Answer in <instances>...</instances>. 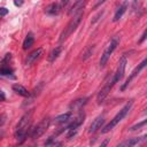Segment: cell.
Here are the masks:
<instances>
[{"mask_svg": "<svg viewBox=\"0 0 147 147\" xmlns=\"http://www.w3.org/2000/svg\"><path fill=\"white\" fill-rule=\"evenodd\" d=\"M84 117H85V115H84V114H79V116H78V117H76L71 123H69V124H68V126L65 127V130H77V127H78V126H80V124L83 123Z\"/></svg>", "mask_w": 147, "mask_h": 147, "instance_id": "16", "label": "cell"}, {"mask_svg": "<svg viewBox=\"0 0 147 147\" xmlns=\"http://www.w3.org/2000/svg\"><path fill=\"white\" fill-rule=\"evenodd\" d=\"M127 6H129V2L127 1H124V2H122L119 6H118V8L116 9V13H115V15H114V18H113V21L114 22H117L122 16H123V14L126 11V9H127Z\"/></svg>", "mask_w": 147, "mask_h": 147, "instance_id": "15", "label": "cell"}, {"mask_svg": "<svg viewBox=\"0 0 147 147\" xmlns=\"http://www.w3.org/2000/svg\"><path fill=\"white\" fill-rule=\"evenodd\" d=\"M61 51H62V47H61V46H57V47L53 48V49L51 51V53L48 54L47 60H48L49 62H54V61L59 57V55L61 54Z\"/></svg>", "mask_w": 147, "mask_h": 147, "instance_id": "20", "label": "cell"}, {"mask_svg": "<svg viewBox=\"0 0 147 147\" xmlns=\"http://www.w3.org/2000/svg\"><path fill=\"white\" fill-rule=\"evenodd\" d=\"M10 59H11V54H10V53H7V54L5 55V57L1 60V64H2V67L5 65V63H7L8 61H10Z\"/></svg>", "mask_w": 147, "mask_h": 147, "instance_id": "25", "label": "cell"}, {"mask_svg": "<svg viewBox=\"0 0 147 147\" xmlns=\"http://www.w3.org/2000/svg\"><path fill=\"white\" fill-rule=\"evenodd\" d=\"M41 54H42V48H41V47L34 49L33 52H31V53L28 55V57H26V65H31L33 62H36V61L40 57Z\"/></svg>", "mask_w": 147, "mask_h": 147, "instance_id": "14", "label": "cell"}, {"mask_svg": "<svg viewBox=\"0 0 147 147\" xmlns=\"http://www.w3.org/2000/svg\"><path fill=\"white\" fill-rule=\"evenodd\" d=\"M10 74H13V69H10L9 67H1V68H0V75H2V76H8V75H10Z\"/></svg>", "mask_w": 147, "mask_h": 147, "instance_id": "23", "label": "cell"}, {"mask_svg": "<svg viewBox=\"0 0 147 147\" xmlns=\"http://www.w3.org/2000/svg\"><path fill=\"white\" fill-rule=\"evenodd\" d=\"M146 36H147V31L145 30V31H144V33H142V36H141V38H140V40H139V44H141V42L146 39Z\"/></svg>", "mask_w": 147, "mask_h": 147, "instance_id": "29", "label": "cell"}, {"mask_svg": "<svg viewBox=\"0 0 147 147\" xmlns=\"http://www.w3.org/2000/svg\"><path fill=\"white\" fill-rule=\"evenodd\" d=\"M13 90H14V92H16L18 95H21V96H24V98H28L29 95H30V92L23 86V85H21V84H14L13 85Z\"/></svg>", "mask_w": 147, "mask_h": 147, "instance_id": "17", "label": "cell"}, {"mask_svg": "<svg viewBox=\"0 0 147 147\" xmlns=\"http://www.w3.org/2000/svg\"><path fill=\"white\" fill-rule=\"evenodd\" d=\"M131 107H132V101L127 102V103H126V105H125V106H124V107H123V108L115 115V117H114V118H113V119H111V121H110V122L102 129L101 132H102V133H107V132H109L113 127H115V126H116V125H117V124H118V123H119V122L127 115V113H129V110L131 109Z\"/></svg>", "mask_w": 147, "mask_h": 147, "instance_id": "3", "label": "cell"}, {"mask_svg": "<svg viewBox=\"0 0 147 147\" xmlns=\"http://www.w3.org/2000/svg\"><path fill=\"white\" fill-rule=\"evenodd\" d=\"M86 102H87V98H79V99H77V100H75V101H72L71 102V105H70V109L72 110H76V109H80L84 105H86Z\"/></svg>", "mask_w": 147, "mask_h": 147, "instance_id": "19", "label": "cell"}, {"mask_svg": "<svg viewBox=\"0 0 147 147\" xmlns=\"http://www.w3.org/2000/svg\"><path fill=\"white\" fill-rule=\"evenodd\" d=\"M71 115H72V111H71V110L68 111V113H64V114H62V115H59V116H56V117L54 118V123H56V124L67 123V122L70 119Z\"/></svg>", "mask_w": 147, "mask_h": 147, "instance_id": "18", "label": "cell"}, {"mask_svg": "<svg viewBox=\"0 0 147 147\" xmlns=\"http://www.w3.org/2000/svg\"><path fill=\"white\" fill-rule=\"evenodd\" d=\"M147 138V136H142V137H134V138H129L124 141H122L121 144L117 145V147H133L137 144H139L140 141H144Z\"/></svg>", "mask_w": 147, "mask_h": 147, "instance_id": "10", "label": "cell"}, {"mask_svg": "<svg viewBox=\"0 0 147 147\" xmlns=\"http://www.w3.org/2000/svg\"><path fill=\"white\" fill-rule=\"evenodd\" d=\"M83 10L82 11H79L78 14H76L71 20H70V22L68 23V25L64 28V30L62 31V33L60 34V38H59V42H63L64 40H67V38L77 29V26L79 25V23H80V21H82V18H83Z\"/></svg>", "mask_w": 147, "mask_h": 147, "instance_id": "2", "label": "cell"}, {"mask_svg": "<svg viewBox=\"0 0 147 147\" xmlns=\"http://www.w3.org/2000/svg\"><path fill=\"white\" fill-rule=\"evenodd\" d=\"M85 5H86V1H76V2H74V5L68 10V15L69 16H72V15L75 16L76 14H78L79 11L83 10V8H84Z\"/></svg>", "mask_w": 147, "mask_h": 147, "instance_id": "11", "label": "cell"}, {"mask_svg": "<svg viewBox=\"0 0 147 147\" xmlns=\"http://www.w3.org/2000/svg\"><path fill=\"white\" fill-rule=\"evenodd\" d=\"M14 5H15V6H22V5H23V1H17V0H15V1H14Z\"/></svg>", "mask_w": 147, "mask_h": 147, "instance_id": "33", "label": "cell"}, {"mask_svg": "<svg viewBox=\"0 0 147 147\" xmlns=\"http://www.w3.org/2000/svg\"><path fill=\"white\" fill-rule=\"evenodd\" d=\"M102 14H103V11H100V13H99L96 16H94V18L92 20V24H94V23H95V22L99 20V17H101V16H102Z\"/></svg>", "mask_w": 147, "mask_h": 147, "instance_id": "28", "label": "cell"}, {"mask_svg": "<svg viewBox=\"0 0 147 147\" xmlns=\"http://www.w3.org/2000/svg\"><path fill=\"white\" fill-rule=\"evenodd\" d=\"M108 142H109V139H106V140H103V141L101 142V145H100L99 147H107V146H108Z\"/></svg>", "mask_w": 147, "mask_h": 147, "instance_id": "31", "label": "cell"}, {"mask_svg": "<svg viewBox=\"0 0 147 147\" xmlns=\"http://www.w3.org/2000/svg\"><path fill=\"white\" fill-rule=\"evenodd\" d=\"M103 122H105L103 116H101V115L98 116V117L91 123V125H90V127H88V133H94L95 131H98L99 129H101Z\"/></svg>", "mask_w": 147, "mask_h": 147, "instance_id": "13", "label": "cell"}, {"mask_svg": "<svg viewBox=\"0 0 147 147\" xmlns=\"http://www.w3.org/2000/svg\"><path fill=\"white\" fill-rule=\"evenodd\" d=\"M146 123H147V121H146V119H144L142 122H140V123H138V124H136V125L131 126V127H130V131H137V130H139L140 127H142Z\"/></svg>", "mask_w": 147, "mask_h": 147, "instance_id": "24", "label": "cell"}, {"mask_svg": "<svg viewBox=\"0 0 147 147\" xmlns=\"http://www.w3.org/2000/svg\"><path fill=\"white\" fill-rule=\"evenodd\" d=\"M76 132H77V130H69V133H68V138H71L72 136H75L76 134Z\"/></svg>", "mask_w": 147, "mask_h": 147, "instance_id": "30", "label": "cell"}, {"mask_svg": "<svg viewBox=\"0 0 147 147\" xmlns=\"http://www.w3.org/2000/svg\"><path fill=\"white\" fill-rule=\"evenodd\" d=\"M30 147H34V146H30Z\"/></svg>", "mask_w": 147, "mask_h": 147, "instance_id": "35", "label": "cell"}, {"mask_svg": "<svg viewBox=\"0 0 147 147\" xmlns=\"http://www.w3.org/2000/svg\"><path fill=\"white\" fill-rule=\"evenodd\" d=\"M1 137H2V133H1V132H0V139H1Z\"/></svg>", "mask_w": 147, "mask_h": 147, "instance_id": "34", "label": "cell"}, {"mask_svg": "<svg viewBox=\"0 0 147 147\" xmlns=\"http://www.w3.org/2000/svg\"><path fill=\"white\" fill-rule=\"evenodd\" d=\"M8 14V9L5 7H0V16H5Z\"/></svg>", "mask_w": 147, "mask_h": 147, "instance_id": "27", "label": "cell"}, {"mask_svg": "<svg viewBox=\"0 0 147 147\" xmlns=\"http://www.w3.org/2000/svg\"><path fill=\"white\" fill-rule=\"evenodd\" d=\"M6 96H5V93L2 91H0V101H5Z\"/></svg>", "mask_w": 147, "mask_h": 147, "instance_id": "32", "label": "cell"}, {"mask_svg": "<svg viewBox=\"0 0 147 147\" xmlns=\"http://www.w3.org/2000/svg\"><path fill=\"white\" fill-rule=\"evenodd\" d=\"M68 3V1H60V2H52L45 8V13L48 15H57L61 9Z\"/></svg>", "mask_w": 147, "mask_h": 147, "instance_id": "7", "label": "cell"}, {"mask_svg": "<svg viewBox=\"0 0 147 147\" xmlns=\"http://www.w3.org/2000/svg\"><path fill=\"white\" fill-rule=\"evenodd\" d=\"M49 124H51V119H49L48 117L41 119V121H40L33 129H31V138L36 139V138L41 137V136L46 132V130L48 129Z\"/></svg>", "mask_w": 147, "mask_h": 147, "instance_id": "5", "label": "cell"}, {"mask_svg": "<svg viewBox=\"0 0 147 147\" xmlns=\"http://www.w3.org/2000/svg\"><path fill=\"white\" fill-rule=\"evenodd\" d=\"M32 115H33V109L28 110L18 121L17 125H16V130H15V138L20 140V142H22L28 133L29 126L31 124V119H32Z\"/></svg>", "mask_w": 147, "mask_h": 147, "instance_id": "1", "label": "cell"}, {"mask_svg": "<svg viewBox=\"0 0 147 147\" xmlns=\"http://www.w3.org/2000/svg\"><path fill=\"white\" fill-rule=\"evenodd\" d=\"M125 67H126V57H125V56H123V57L119 60V62H118V67H117V70H116L115 75L113 76L116 83H117V82H119V80L122 79V77L124 76Z\"/></svg>", "mask_w": 147, "mask_h": 147, "instance_id": "9", "label": "cell"}, {"mask_svg": "<svg viewBox=\"0 0 147 147\" xmlns=\"http://www.w3.org/2000/svg\"><path fill=\"white\" fill-rule=\"evenodd\" d=\"M146 63H147V60L145 59V60H142V62H141V63H139V64H138V67H136V68L133 69V71H132V72H131V75L127 77V79L125 80V83L121 86V91H124V90L129 86V84L132 82V79H133V78H134V77H136V76H137V75H138V74H139V72L145 68Z\"/></svg>", "mask_w": 147, "mask_h": 147, "instance_id": "8", "label": "cell"}, {"mask_svg": "<svg viewBox=\"0 0 147 147\" xmlns=\"http://www.w3.org/2000/svg\"><path fill=\"white\" fill-rule=\"evenodd\" d=\"M6 122H7V115H6L5 113L0 114V127H1Z\"/></svg>", "mask_w": 147, "mask_h": 147, "instance_id": "26", "label": "cell"}, {"mask_svg": "<svg viewBox=\"0 0 147 147\" xmlns=\"http://www.w3.org/2000/svg\"><path fill=\"white\" fill-rule=\"evenodd\" d=\"M116 84V82H115V79H114V77H111L105 85H103V87L99 91V93H98V96H96V100H98V103H101L106 98H107V95L109 94V92H110V90L113 88V86Z\"/></svg>", "mask_w": 147, "mask_h": 147, "instance_id": "6", "label": "cell"}, {"mask_svg": "<svg viewBox=\"0 0 147 147\" xmlns=\"http://www.w3.org/2000/svg\"><path fill=\"white\" fill-rule=\"evenodd\" d=\"M93 51H94V46L93 45H91V46H88L85 51H84V53H83V60H87L91 55H92V53H93Z\"/></svg>", "mask_w": 147, "mask_h": 147, "instance_id": "22", "label": "cell"}, {"mask_svg": "<svg viewBox=\"0 0 147 147\" xmlns=\"http://www.w3.org/2000/svg\"><path fill=\"white\" fill-rule=\"evenodd\" d=\"M41 87H42V84H39L38 85V87H34V90L30 93V95L26 98V100L24 101V103L22 105L23 107H28L30 103H32L33 101H34V99L38 96V94L40 93V91H41Z\"/></svg>", "mask_w": 147, "mask_h": 147, "instance_id": "12", "label": "cell"}, {"mask_svg": "<svg viewBox=\"0 0 147 147\" xmlns=\"http://www.w3.org/2000/svg\"><path fill=\"white\" fill-rule=\"evenodd\" d=\"M33 42H34V37H33V33L32 32H29L28 34H26V37H25V39H24V41H23V49H29L32 45H33Z\"/></svg>", "mask_w": 147, "mask_h": 147, "instance_id": "21", "label": "cell"}, {"mask_svg": "<svg viewBox=\"0 0 147 147\" xmlns=\"http://www.w3.org/2000/svg\"><path fill=\"white\" fill-rule=\"evenodd\" d=\"M118 42H119V37H118V36H115V37L110 40L109 45L106 47V49H105L103 54L101 55V59H100V65H101V67H105V65L107 64V62H108V60H109L110 55H111V54H113V52L116 49V47H117Z\"/></svg>", "mask_w": 147, "mask_h": 147, "instance_id": "4", "label": "cell"}]
</instances>
